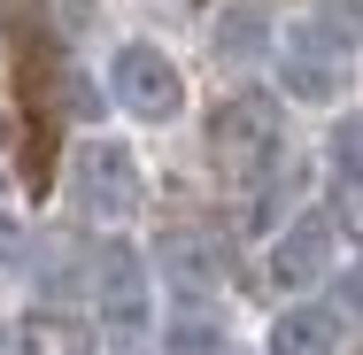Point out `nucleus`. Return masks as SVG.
<instances>
[{
  "mask_svg": "<svg viewBox=\"0 0 363 355\" xmlns=\"http://www.w3.org/2000/svg\"><path fill=\"white\" fill-rule=\"evenodd\" d=\"M271 62H279L286 101H301V108H333V101L356 85V47L340 39L333 16H301V23H286L279 47H271Z\"/></svg>",
  "mask_w": 363,
  "mask_h": 355,
  "instance_id": "1",
  "label": "nucleus"
},
{
  "mask_svg": "<svg viewBox=\"0 0 363 355\" xmlns=\"http://www.w3.org/2000/svg\"><path fill=\"white\" fill-rule=\"evenodd\" d=\"M147 201V170L140 154L124 140H108V132H93V140L70 147V209L93 216V224H124V216H140Z\"/></svg>",
  "mask_w": 363,
  "mask_h": 355,
  "instance_id": "2",
  "label": "nucleus"
},
{
  "mask_svg": "<svg viewBox=\"0 0 363 355\" xmlns=\"http://www.w3.org/2000/svg\"><path fill=\"white\" fill-rule=\"evenodd\" d=\"M108 101L132 116V124H178L186 116V70H178V55L170 47H155V39H116V55H108Z\"/></svg>",
  "mask_w": 363,
  "mask_h": 355,
  "instance_id": "3",
  "label": "nucleus"
},
{
  "mask_svg": "<svg viewBox=\"0 0 363 355\" xmlns=\"http://www.w3.org/2000/svg\"><path fill=\"white\" fill-rule=\"evenodd\" d=\"M209 147H217V162L232 178H263V170L279 162V147H286L279 108H271L263 93H232L217 108V124H209Z\"/></svg>",
  "mask_w": 363,
  "mask_h": 355,
  "instance_id": "4",
  "label": "nucleus"
},
{
  "mask_svg": "<svg viewBox=\"0 0 363 355\" xmlns=\"http://www.w3.org/2000/svg\"><path fill=\"white\" fill-rule=\"evenodd\" d=\"M333 255H340V216L301 209L294 224H279V240H271V278L286 286V293H309L317 278H333Z\"/></svg>",
  "mask_w": 363,
  "mask_h": 355,
  "instance_id": "5",
  "label": "nucleus"
},
{
  "mask_svg": "<svg viewBox=\"0 0 363 355\" xmlns=\"http://www.w3.org/2000/svg\"><path fill=\"white\" fill-rule=\"evenodd\" d=\"M101 325L116 332V340H140L147 325H155V278H147L140 247H101Z\"/></svg>",
  "mask_w": 363,
  "mask_h": 355,
  "instance_id": "6",
  "label": "nucleus"
},
{
  "mask_svg": "<svg viewBox=\"0 0 363 355\" xmlns=\"http://www.w3.org/2000/svg\"><path fill=\"white\" fill-rule=\"evenodd\" d=\"M263 355H340V309H325V301H294V309H279Z\"/></svg>",
  "mask_w": 363,
  "mask_h": 355,
  "instance_id": "7",
  "label": "nucleus"
},
{
  "mask_svg": "<svg viewBox=\"0 0 363 355\" xmlns=\"http://www.w3.org/2000/svg\"><path fill=\"white\" fill-rule=\"evenodd\" d=\"M162 278L178 293V309H209L217 301V247L209 240H194V232H178V240H162Z\"/></svg>",
  "mask_w": 363,
  "mask_h": 355,
  "instance_id": "8",
  "label": "nucleus"
},
{
  "mask_svg": "<svg viewBox=\"0 0 363 355\" xmlns=\"http://www.w3.org/2000/svg\"><path fill=\"white\" fill-rule=\"evenodd\" d=\"M271 47H279V31H271V16L255 0H240V8L217 16V55L224 62H271Z\"/></svg>",
  "mask_w": 363,
  "mask_h": 355,
  "instance_id": "9",
  "label": "nucleus"
},
{
  "mask_svg": "<svg viewBox=\"0 0 363 355\" xmlns=\"http://www.w3.org/2000/svg\"><path fill=\"white\" fill-rule=\"evenodd\" d=\"M170 355H224V340H217V317L209 309H186L178 325H170V340H162Z\"/></svg>",
  "mask_w": 363,
  "mask_h": 355,
  "instance_id": "10",
  "label": "nucleus"
},
{
  "mask_svg": "<svg viewBox=\"0 0 363 355\" xmlns=\"http://www.w3.org/2000/svg\"><path fill=\"white\" fill-rule=\"evenodd\" d=\"M333 170H340V186H363V108L333 124Z\"/></svg>",
  "mask_w": 363,
  "mask_h": 355,
  "instance_id": "11",
  "label": "nucleus"
},
{
  "mask_svg": "<svg viewBox=\"0 0 363 355\" xmlns=\"http://www.w3.org/2000/svg\"><path fill=\"white\" fill-rule=\"evenodd\" d=\"M340 317H356L363 325V271H340V301H333Z\"/></svg>",
  "mask_w": 363,
  "mask_h": 355,
  "instance_id": "12",
  "label": "nucleus"
},
{
  "mask_svg": "<svg viewBox=\"0 0 363 355\" xmlns=\"http://www.w3.org/2000/svg\"><path fill=\"white\" fill-rule=\"evenodd\" d=\"M0 355H16V325L8 317H0Z\"/></svg>",
  "mask_w": 363,
  "mask_h": 355,
  "instance_id": "13",
  "label": "nucleus"
},
{
  "mask_svg": "<svg viewBox=\"0 0 363 355\" xmlns=\"http://www.w3.org/2000/svg\"><path fill=\"white\" fill-rule=\"evenodd\" d=\"M62 8H70V16H85V8H93V0H62Z\"/></svg>",
  "mask_w": 363,
  "mask_h": 355,
  "instance_id": "14",
  "label": "nucleus"
}]
</instances>
